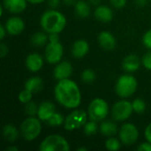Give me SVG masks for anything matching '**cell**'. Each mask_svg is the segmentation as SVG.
<instances>
[{
    "mask_svg": "<svg viewBox=\"0 0 151 151\" xmlns=\"http://www.w3.org/2000/svg\"><path fill=\"white\" fill-rule=\"evenodd\" d=\"M54 96L57 102L67 109H76L81 103L80 88L70 78L58 81L54 88Z\"/></svg>",
    "mask_w": 151,
    "mask_h": 151,
    "instance_id": "obj_1",
    "label": "cell"
},
{
    "mask_svg": "<svg viewBox=\"0 0 151 151\" xmlns=\"http://www.w3.org/2000/svg\"><path fill=\"white\" fill-rule=\"evenodd\" d=\"M40 25L47 34H60L66 26V18L61 12L50 9L42 14Z\"/></svg>",
    "mask_w": 151,
    "mask_h": 151,
    "instance_id": "obj_2",
    "label": "cell"
},
{
    "mask_svg": "<svg viewBox=\"0 0 151 151\" xmlns=\"http://www.w3.org/2000/svg\"><path fill=\"white\" fill-rule=\"evenodd\" d=\"M59 34H49V42L45 46L44 58L51 65L60 62L64 56V47L59 41Z\"/></svg>",
    "mask_w": 151,
    "mask_h": 151,
    "instance_id": "obj_3",
    "label": "cell"
},
{
    "mask_svg": "<svg viewBox=\"0 0 151 151\" xmlns=\"http://www.w3.org/2000/svg\"><path fill=\"white\" fill-rule=\"evenodd\" d=\"M42 132V120L35 116H28L25 119L20 127V136L27 142L35 140Z\"/></svg>",
    "mask_w": 151,
    "mask_h": 151,
    "instance_id": "obj_4",
    "label": "cell"
},
{
    "mask_svg": "<svg viewBox=\"0 0 151 151\" xmlns=\"http://www.w3.org/2000/svg\"><path fill=\"white\" fill-rule=\"evenodd\" d=\"M138 82L136 78L129 73L123 74L117 80L115 84V92L116 94L123 98H128L132 96L137 90Z\"/></svg>",
    "mask_w": 151,
    "mask_h": 151,
    "instance_id": "obj_5",
    "label": "cell"
},
{
    "mask_svg": "<svg viewBox=\"0 0 151 151\" xmlns=\"http://www.w3.org/2000/svg\"><path fill=\"white\" fill-rule=\"evenodd\" d=\"M110 111L108 103L100 97L93 99L88 107V119L96 122L104 120Z\"/></svg>",
    "mask_w": 151,
    "mask_h": 151,
    "instance_id": "obj_6",
    "label": "cell"
},
{
    "mask_svg": "<svg viewBox=\"0 0 151 151\" xmlns=\"http://www.w3.org/2000/svg\"><path fill=\"white\" fill-rule=\"evenodd\" d=\"M40 151H68L69 142L60 134H53L46 136L39 145Z\"/></svg>",
    "mask_w": 151,
    "mask_h": 151,
    "instance_id": "obj_7",
    "label": "cell"
},
{
    "mask_svg": "<svg viewBox=\"0 0 151 151\" xmlns=\"http://www.w3.org/2000/svg\"><path fill=\"white\" fill-rule=\"evenodd\" d=\"M88 115L81 109H74L70 114H68L64 122V128L66 131H74L78 128L83 127L88 122Z\"/></svg>",
    "mask_w": 151,
    "mask_h": 151,
    "instance_id": "obj_8",
    "label": "cell"
},
{
    "mask_svg": "<svg viewBox=\"0 0 151 151\" xmlns=\"http://www.w3.org/2000/svg\"><path fill=\"white\" fill-rule=\"evenodd\" d=\"M133 112L132 102L125 99L116 102L111 108V116L113 119L118 122L127 120L132 116Z\"/></svg>",
    "mask_w": 151,
    "mask_h": 151,
    "instance_id": "obj_9",
    "label": "cell"
},
{
    "mask_svg": "<svg viewBox=\"0 0 151 151\" xmlns=\"http://www.w3.org/2000/svg\"><path fill=\"white\" fill-rule=\"evenodd\" d=\"M119 138L126 146L134 145L139 138V130L132 123H125L119 129Z\"/></svg>",
    "mask_w": 151,
    "mask_h": 151,
    "instance_id": "obj_10",
    "label": "cell"
},
{
    "mask_svg": "<svg viewBox=\"0 0 151 151\" xmlns=\"http://www.w3.org/2000/svg\"><path fill=\"white\" fill-rule=\"evenodd\" d=\"M73 74V65L69 61L64 60L56 64L53 70V76L57 81L68 79Z\"/></svg>",
    "mask_w": 151,
    "mask_h": 151,
    "instance_id": "obj_11",
    "label": "cell"
},
{
    "mask_svg": "<svg viewBox=\"0 0 151 151\" xmlns=\"http://www.w3.org/2000/svg\"><path fill=\"white\" fill-rule=\"evenodd\" d=\"M4 27L6 28L7 34L11 35H19L25 29V22L20 17L13 16L10 17L6 20Z\"/></svg>",
    "mask_w": 151,
    "mask_h": 151,
    "instance_id": "obj_12",
    "label": "cell"
},
{
    "mask_svg": "<svg viewBox=\"0 0 151 151\" xmlns=\"http://www.w3.org/2000/svg\"><path fill=\"white\" fill-rule=\"evenodd\" d=\"M98 44L105 50H112L115 49L117 41L115 36L109 31H102L97 37Z\"/></svg>",
    "mask_w": 151,
    "mask_h": 151,
    "instance_id": "obj_13",
    "label": "cell"
},
{
    "mask_svg": "<svg viewBox=\"0 0 151 151\" xmlns=\"http://www.w3.org/2000/svg\"><path fill=\"white\" fill-rule=\"evenodd\" d=\"M43 58L38 53H30L25 60V65L27 70L33 73L39 72L43 66Z\"/></svg>",
    "mask_w": 151,
    "mask_h": 151,
    "instance_id": "obj_14",
    "label": "cell"
},
{
    "mask_svg": "<svg viewBox=\"0 0 151 151\" xmlns=\"http://www.w3.org/2000/svg\"><path fill=\"white\" fill-rule=\"evenodd\" d=\"M142 65V59L135 54H129L126 56L122 62V68L127 73L136 72Z\"/></svg>",
    "mask_w": 151,
    "mask_h": 151,
    "instance_id": "obj_15",
    "label": "cell"
},
{
    "mask_svg": "<svg viewBox=\"0 0 151 151\" xmlns=\"http://www.w3.org/2000/svg\"><path fill=\"white\" fill-rule=\"evenodd\" d=\"M56 112V106L52 102L44 101L41 103L38 106L37 117L42 120L46 122Z\"/></svg>",
    "mask_w": 151,
    "mask_h": 151,
    "instance_id": "obj_16",
    "label": "cell"
},
{
    "mask_svg": "<svg viewBox=\"0 0 151 151\" xmlns=\"http://www.w3.org/2000/svg\"><path fill=\"white\" fill-rule=\"evenodd\" d=\"M89 51V44L84 39L76 40L72 46V55L75 58H82L88 55Z\"/></svg>",
    "mask_w": 151,
    "mask_h": 151,
    "instance_id": "obj_17",
    "label": "cell"
},
{
    "mask_svg": "<svg viewBox=\"0 0 151 151\" xmlns=\"http://www.w3.org/2000/svg\"><path fill=\"white\" fill-rule=\"evenodd\" d=\"M4 8L12 13H20L27 6V0H3Z\"/></svg>",
    "mask_w": 151,
    "mask_h": 151,
    "instance_id": "obj_18",
    "label": "cell"
},
{
    "mask_svg": "<svg viewBox=\"0 0 151 151\" xmlns=\"http://www.w3.org/2000/svg\"><path fill=\"white\" fill-rule=\"evenodd\" d=\"M95 18L101 21V22H110L113 19V11L111 7L104 5V4H99L96 8L94 12Z\"/></svg>",
    "mask_w": 151,
    "mask_h": 151,
    "instance_id": "obj_19",
    "label": "cell"
},
{
    "mask_svg": "<svg viewBox=\"0 0 151 151\" xmlns=\"http://www.w3.org/2000/svg\"><path fill=\"white\" fill-rule=\"evenodd\" d=\"M99 131L103 135L106 137H111L119 132V128L114 121L104 119L101 121V124L99 126Z\"/></svg>",
    "mask_w": 151,
    "mask_h": 151,
    "instance_id": "obj_20",
    "label": "cell"
},
{
    "mask_svg": "<svg viewBox=\"0 0 151 151\" xmlns=\"http://www.w3.org/2000/svg\"><path fill=\"white\" fill-rule=\"evenodd\" d=\"M74 12L81 19H87L91 13L89 4L85 0H77L74 4Z\"/></svg>",
    "mask_w": 151,
    "mask_h": 151,
    "instance_id": "obj_21",
    "label": "cell"
},
{
    "mask_svg": "<svg viewBox=\"0 0 151 151\" xmlns=\"http://www.w3.org/2000/svg\"><path fill=\"white\" fill-rule=\"evenodd\" d=\"M3 137L5 141L9 142H13L18 140L19 136L20 135L19 129L18 130L17 127L12 124H6L3 127Z\"/></svg>",
    "mask_w": 151,
    "mask_h": 151,
    "instance_id": "obj_22",
    "label": "cell"
},
{
    "mask_svg": "<svg viewBox=\"0 0 151 151\" xmlns=\"http://www.w3.org/2000/svg\"><path fill=\"white\" fill-rule=\"evenodd\" d=\"M25 88L33 93H38L43 88V80L39 76L30 77L25 82Z\"/></svg>",
    "mask_w": 151,
    "mask_h": 151,
    "instance_id": "obj_23",
    "label": "cell"
},
{
    "mask_svg": "<svg viewBox=\"0 0 151 151\" xmlns=\"http://www.w3.org/2000/svg\"><path fill=\"white\" fill-rule=\"evenodd\" d=\"M31 43L35 47H42L46 46L49 42V35H47L46 32H36L31 36L30 40Z\"/></svg>",
    "mask_w": 151,
    "mask_h": 151,
    "instance_id": "obj_24",
    "label": "cell"
},
{
    "mask_svg": "<svg viewBox=\"0 0 151 151\" xmlns=\"http://www.w3.org/2000/svg\"><path fill=\"white\" fill-rule=\"evenodd\" d=\"M98 130H99V126L97 125V122L91 119L90 121H88L83 127V133L87 136H91L96 134Z\"/></svg>",
    "mask_w": 151,
    "mask_h": 151,
    "instance_id": "obj_25",
    "label": "cell"
},
{
    "mask_svg": "<svg viewBox=\"0 0 151 151\" xmlns=\"http://www.w3.org/2000/svg\"><path fill=\"white\" fill-rule=\"evenodd\" d=\"M121 141L113 136L108 137V139L105 141V148L110 151H117L120 150L121 148Z\"/></svg>",
    "mask_w": 151,
    "mask_h": 151,
    "instance_id": "obj_26",
    "label": "cell"
},
{
    "mask_svg": "<svg viewBox=\"0 0 151 151\" xmlns=\"http://www.w3.org/2000/svg\"><path fill=\"white\" fill-rule=\"evenodd\" d=\"M65 119V118H64V116L61 113L56 111L50 118V119H48L46 121V123H47L48 126H50V127H60V126L64 125Z\"/></svg>",
    "mask_w": 151,
    "mask_h": 151,
    "instance_id": "obj_27",
    "label": "cell"
},
{
    "mask_svg": "<svg viewBox=\"0 0 151 151\" xmlns=\"http://www.w3.org/2000/svg\"><path fill=\"white\" fill-rule=\"evenodd\" d=\"M81 78L84 83H93L96 80V73L92 69H85L81 72Z\"/></svg>",
    "mask_w": 151,
    "mask_h": 151,
    "instance_id": "obj_28",
    "label": "cell"
},
{
    "mask_svg": "<svg viewBox=\"0 0 151 151\" xmlns=\"http://www.w3.org/2000/svg\"><path fill=\"white\" fill-rule=\"evenodd\" d=\"M132 106L134 109V111L136 113H143L146 111V103L142 98H136L132 102Z\"/></svg>",
    "mask_w": 151,
    "mask_h": 151,
    "instance_id": "obj_29",
    "label": "cell"
},
{
    "mask_svg": "<svg viewBox=\"0 0 151 151\" xmlns=\"http://www.w3.org/2000/svg\"><path fill=\"white\" fill-rule=\"evenodd\" d=\"M33 92H31L30 90L27 89V88H24L23 90H21L19 93V96H18V99L19 101L21 103V104H27L28 102L32 101V98H33Z\"/></svg>",
    "mask_w": 151,
    "mask_h": 151,
    "instance_id": "obj_30",
    "label": "cell"
},
{
    "mask_svg": "<svg viewBox=\"0 0 151 151\" xmlns=\"http://www.w3.org/2000/svg\"><path fill=\"white\" fill-rule=\"evenodd\" d=\"M37 104L34 101H30L25 104V112L27 116H37L38 111Z\"/></svg>",
    "mask_w": 151,
    "mask_h": 151,
    "instance_id": "obj_31",
    "label": "cell"
},
{
    "mask_svg": "<svg viewBox=\"0 0 151 151\" xmlns=\"http://www.w3.org/2000/svg\"><path fill=\"white\" fill-rule=\"evenodd\" d=\"M142 65L149 71H151V50L145 53L142 58Z\"/></svg>",
    "mask_w": 151,
    "mask_h": 151,
    "instance_id": "obj_32",
    "label": "cell"
},
{
    "mask_svg": "<svg viewBox=\"0 0 151 151\" xmlns=\"http://www.w3.org/2000/svg\"><path fill=\"white\" fill-rule=\"evenodd\" d=\"M142 43L143 45L151 50V29H149L145 32L142 36Z\"/></svg>",
    "mask_w": 151,
    "mask_h": 151,
    "instance_id": "obj_33",
    "label": "cell"
},
{
    "mask_svg": "<svg viewBox=\"0 0 151 151\" xmlns=\"http://www.w3.org/2000/svg\"><path fill=\"white\" fill-rule=\"evenodd\" d=\"M111 5L116 9H121L125 7L127 3V0H110Z\"/></svg>",
    "mask_w": 151,
    "mask_h": 151,
    "instance_id": "obj_34",
    "label": "cell"
},
{
    "mask_svg": "<svg viewBox=\"0 0 151 151\" xmlns=\"http://www.w3.org/2000/svg\"><path fill=\"white\" fill-rule=\"evenodd\" d=\"M137 150L151 151V143L149 142H142V143L139 144V146L137 147Z\"/></svg>",
    "mask_w": 151,
    "mask_h": 151,
    "instance_id": "obj_35",
    "label": "cell"
},
{
    "mask_svg": "<svg viewBox=\"0 0 151 151\" xmlns=\"http://www.w3.org/2000/svg\"><path fill=\"white\" fill-rule=\"evenodd\" d=\"M8 52H9L8 46L6 44H4V42H1V44H0V57L2 58L6 57L8 55Z\"/></svg>",
    "mask_w": 151,
    "mask_h": 151,
    "instance_id": "obj_36",
    "label": "cell"
},
{
    "mask_svg": "<svg viewBox=\"0 0 151 151\" xmlns=\"http://www.w3.org/2000/svg\"><path fill=\"white\" fill-rule=\"evenodd\" d=\"M144 136H145L146 141L151 143V123H150L146 127V128L144 130Z\"/></svg>",
    "mask_w": 151,
    "mask_h": 151,
    "instance_id": "obj_37",
    "label": "cell"
},
{
    "mask_svg": "<svg viewBox=\"0 0 151 151\" xmlns=\"http://www.w3.org/2000/svg\"><path fill=\"white\" fill-rule=\"evenodd\" d=\"M61 3V0H48V4L51 9H57Z\"/></svg>",
    "mask_w": 151,
    "mask_h": 151,
    "instance_id": "obj_38",
    "label": "cell"
},
{
    "mask_svg": "<svg viewBox=\"0 0 151 151\" xmlns=\"http://www.w3.org/2000/svg\"><path fill=\"white\" fill-rule=\"evenodd\" d=\"M6 34H7V31H6V28H5L4 25L1 24L0 25V40H4Z\"/></svg>",
    "mask_w": 151,
    "mask_h": 151,
    "instance_id": "obj_39",
    "label": "cell"
},
{
    "mask_svg": "<svg viewBox=\"0 0 151 151\" xmlns=\"http://www.w3.org/2000/svg\"><path fill=\"white\" fill-rule=\"evenodd\" d=\"M64 4L67 6H71V5H74L75 4V0H63Z\"/></svg>",
    "mask_w": 151,
    "mask_h": 151,
    "instance_id": "obj_40",
    "label": "cell"
},
{
    "mask_svg": "<svg viewBox=\"0 0 151 151\" xmlns=\"http://www.w3.org/2000/svg\"><path fill=\"white\" fill-rule=\"evenodd\" d=\"M148 1L149 0H135L136 4L139 5V6H144V5H146V4H147Z\"/></svg>",
    "mask_w": 151,
    "mask_h": 151,
    "instance_id": "obj_41",
    "label": "cell"
},
{
    "mask_svg": "<svg viewBox=\"0 0 151 151\" xmlns=\"http://www.w3.org/2000/svg\"><path fill=\"white\" fill-rule=\"evenodd\" d=\"M102 0H88V3L92 5H99Z\"/></svg>",
    "mask_w": 151,
    "mask_h": 151,
    "instance_id": "obj_42",
    "label": "cell"
},
{
    "mask_svg": "<svg viewBox=\"0 0 151 151\" xmlns=\"http://www.w3.org/2000/svg\"><path fill=\"white\" fill-rule=\"evenodd\" d=\"M45 0H27L28 3L33 4H41V3H42Z\"/></svg>",
    "mask_w": 151,
    "mask_h": 151,
    "instance_id": "obj_43",
    "label": "cell"
},
{
    "mask_svg": "<svg viewBox=\"0 0 151 151\" xmlns=\"http://www.w3.org/2000/svg\"><path fill=\"white\" fill-rule=\"evenodd\" d=\"M6 150L7 151H18L19 150V148H17L16 146H10V147H7V148H6Z\"/></svg>",
    "mask_w": 151,
    "mask_h": 151,
    "instance_id": "obj_44",
    "label": "cell"
},
{
    "mask_svg": "<svg viewBox=\"0 0 151 151\" xmlns=\"http://www.w3.org/2000/svg\"><path fill=\"white\" fill-rule=\"evenodd\" d=\"M77 150L78 151H86V150H88V149H87V148H85V147H82V148H78V149H77Z\"/></svg>",
    "mask_w": 151,
    "mask_h": 151,
    "instance_id": "obj_45",
    "label": "cell"
},
{
    "mask_svg": "<svg viewBox=\"0 0 151 151\" xmlns=\"http://www.w3.org/2000/svg\"><path fill=\"white\" fill-rule=\"evenodd\" d=\"M150 1H151V0H150Z\"/></svg>",
    "mask_w": 151,
    "mask_h": 151,
    "instance_id": "obj_46",
    "label": "cell"
}]
</instances>
